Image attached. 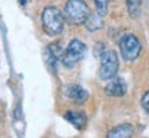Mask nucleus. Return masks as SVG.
Wrapping results in <instances>:
<instances>
[{
    "label": "nucleus",
    "mask_w": 149,
    "mask_h": 138,
    "mask_svg": "<svg viewBox=\"0 0 149 138\" xmlns=\"http://www.w3.org/2000/svg\"><path fill=\"white\" fill-rule=\"evenodd\" d=\"M126 6H127V11L131 18H138L141 14V6H142V0H126Z\"/></svg>",
    "instance_id": "11"
},
{
    "label": "nucleus",
    "mask_w": 149,
    "mask_h": 138,
    "mask_svg": "<svg viewBox=\"0 0 149 138\" xmlns=\"http://www.w3.org/2000/svg\"><path fill=\"white\" fill-rule=\"evenodd\" d=\"M42 26L43 31L50 36L62 33L65 26V17L62 11L54 6H47L42 13Z\"/></svg>",
    "instance_id": "1"
},
{
    "label": "nucleus",
    "mask_w": 149,
    "mask_h": 138,
    "mask_svg": "<svg viewBox=\"0 0 149 138\" xmlns=\"http://www.w3.org/2000/svg\"><path fill=\"white\" fill-rule=\"evenodd\" d=\"M107 48H104V46H102V43H100L98 44V47L94 48V55H97V57H101V54L105 51Z\"/></svg>",
    "instance_id": "14"
},
{
    "label": "nucleus",
    "mask_w": 149,
    "mask_h": 138,
    "mask_svg": "<svg viewBox=\"0 0 149 138\" xmlns=\"http://www.w3.org/2000/svg\"><path fill=\"white\" fill-rule=\"evenodd\" d=\"M65 119L70 124H73V127H76L77 130H83L86 127V123H87V116H86L83 112L69 111L65 113Z\"/></svg>",
    "instance_id": "9"
},
{
    "label": "nucleus",
    "mask_w": 149,
    "mask_h": 138,
    "mask_svg": "<svg viewBox=\"0 0 149 138\" xmlns=\"http://www.w3.org/2000/svg\"><path fill=\"white\" fill-rule=\"evenodd\" d=\"M119 50L124 61L131 62L134 59H137L141 54L142 44L139 42V39L133 33H126L119 42Z\"/></svg>",
    "instance_id": "3"
},
{
    "label": "nucleus",
    "mask_w": 149,
    "mask_h": 138,
    "mask_svg": "<svg viewBox=\"0 0 149 138\" xmlns=\"http://www.w3.org/2000/svg\"><path fill=\"white\" fill-rule=\"evenodd\" d=\"M86 51H87V47H86L84 43L77 40V39H73V40H70L68 47L64 50L61 62L65 68H73L77 62H80L84 58Z\"/></svg>",
    "instance_id": "5"
},
{
    "label": "nucleus",
    "mask_w": 149,
    "mask_h": 138,
    "mask_svg": "<svg viewBox=\"0 0 149 138\" xmlns=\"http://www.w3.org/2000/svg\"><path fill=\"white\" fill-rule=\"evenodd\" d=\"M19 1H21V4H25V3H26V0H19Z\"/></svg>",
    "instance_id": "15"
},
{
    "label": "nucleus",
    "mask_w": 149,
    "mask_h": 138,
    "mask_svg": "<svg viewBox=\"0 0 149 138\" xmlns=\"http://www.w3.org/2000/svg\"><path fill=\"white\" fill-rule=\"evenodd\" d=\"M65 94L69 98L70 101L76 102V104H83V102L87 101L88 98V93L79 84H70L66 87L65 90Z\"/></svg>",
    "instance_id": "7"
},
{
    "label": "nucleus",
    "mask_w": 149,
    "mask_h": 138,
    "mask_svg": "<svg viewBox=\"0 0 149 138\" xmlns=\"http://www.w3.org/2000/svg\"><path fill=\"white\" fill-rule=\"evenodd\" d=\"M90 15V8L84 0H68L64 8L65 21L72 25H81Z\"/></svg>",
    "instance_id": "2"
},
{
    "label": "nucleus",
    "mask_w": 149,
    "mask_h": 138,
    "mask_svg": "<svg viewBox=\"0 0 149 138\" xmlns=\"http://www.w3.org/2000/svg\"><path fill=\"white\" fill-rule=\"evenodd\" d=\"M101 65L98 70V76L101 80H111L115 77L119 70V58H117L116 51L113 50H105L101 54Z\"/></svg>",
    "instance_id": "4"
},
{
    "label": "nucleus",
    "mask_w": 149,
    "mask_h": 138,
    "mask_svg": "<svg viewBox=\"0 0 149 138\" xmlns=\"http://www.w3.org/2000/svg\"><path fill=\"white\" fill-rule=\"evenodd\" d=\"M141 105L145 109L146 113H149V91H146L144 95H142V100H141Z\"/></svg>",
    "instance_id": "13"
},
{
    "label": "nucleus",
    "mask_w": 149,
    "mask_h": 138,
    "mask_svg": "<svg viewBox=\"0 0 149 138\" xmlns=\"http://www.w3.org/2000/svg\"><path fill=\"white\" fill-rule=\"evenodd\" d=\"M94 4H95V8H97V14H100L101 17L108 14L109 0H94Z\"/></svg>",
    "instance_id": "12"
},
{
    "label": "nucleus",
    "mask_w": 149,
    "mask_h": 138,
    "mask_svg": "<svg viewBox=\"0 0 149 138\" xmlns=\"http://www.w3.org/2000/svg\"><path fill=\"white\" fill-rule=\"evenodd\" d=\"M84 25L90 32H95V31H100L104 26V21H102L100 14H90L88 18L86 20Z\"/></svg>",
    "instance_id": "10"
},
{
    "label": "nucleus",
    "mask_w": 149,
    "mask_h": 138,
    "mask_svg": "<svg viewBox=\"0 0 149 138\" xmlns=\"http://www.w3.org/2000/svg\"><path fill=\"white\" fill-rule=\"evenodd\" d=\"M105 93L109 97H123L127 93V83H126V80L119 77V76L112 77L109 80V83L107 84V87H105Z\"/></svg>",
    "instance_id": "6"
},
{
    "label": "nucleus",
    "mask_w": 149,
    "mask_h": 138,
    "mask_svg": "<svg viewBox=\"0 0 149 138\" xmlns=\"http://www.w3.org/2000/svg\"><path fill=\"white\" fill-rule=\"evenodd\" d=\"M134 127L128 123H122L108 133L107 138H133Z\"/></svg>",
    "instance_id": "8"
}]
</instances>
